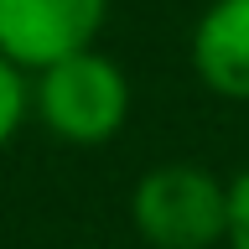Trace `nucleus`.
<instances>
[{"label": "nucleus", "mask_w": 249, "mask_h": 249, "mask_svg": "<svg viewBox=\"0 0 249 249\" xmlns=\"http://www.w3.org/2000/svg\"><path fill=\"white\" fill-rule=\"evenodd\" d=\"M31 109V83H26V68H16L5 52H0V151L16 140L21 120Z\"/></svg>", "instance_id": "5"}, {"label": "nucleus", "mask_w": 249, "mask_h": 249, "mask_svg": "<svg viewBox=\"0 0 249 249\" xmlns=\"http://www.w3.org/2000/svg\"><path fill=\"white\" fill-rule=\"evenodd\" d=\"M130 218L151 249H213L229 239V187L192 161H166L135 182Z\"/></svg>", "instance_id": "2"}, {"label": "nucleus", "mask_w": 249, "mask_h": 249, "mask_svg": "<svg viewBox=\"0 0 249 249\" xmlns=\"http://www.w3.org/2000/svg\"><path fill=\"white\" fill-rule=\"evenodd\" d=\"M36 114L68 145H104L124 130L130 114V83L104 52H68V57L36 68Z\"/></svg>", "instance_id": "1"}, {"label": "nucleus", "mask_w": 249, "mask_h": 249, "mask_svg": "<svg viewBox=\"0 0 249 249\" xmlns=\"http://www.w3.org/2000/svg\"><path fill=\"white\" fill-rule=\"evenodd\" d=\"M109 16V0H0V52L16 68L47 62L93 47Z\"/></svg>", "instance_id": "3"}, {"label": "nucleus", "mask_w": 249, "mask_h": 249, "mask_svg": "<svg viewBox=\"0 0 249 249\" xmlns=\"http://www.w3.org/2000/svg\"><path fill=\"white\" fill-rule=\"evenodd\" d=\"M192 68L213 93L249 104V0H213L192 31Z\"/></svg>", "instance_id": "4"}, {"label": "nucleus", "mask_w": 249, "mask_h": 249, "mask_svg": "<svg viewBox=\"0 0 249 249\" xmlns=\"http://www.w3.org/2000/svg\"><path fill=\"white\" fill-rule=\"evenodd\" d=\"M229 249H249V166L229 182Z\"/></svg>", "instance_id": "6"}]
</instances>
